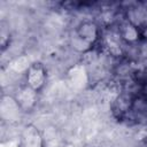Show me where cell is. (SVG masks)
<instances>
[{"label": "cell", "mask_w": 147, "mask_h": 147, "mask_svg": "<svg viewBox=\"0 0 147 147\" xmlns=\"http://www.w3.org/2000/svg\"><path fill=\"white\" fill-rule=\"evenodd\" d=\"M46 82V70L40 62L30 64L26 71V86L36 91L37 93L44 87Z\"/></svg>", "instance_id": "cell-1"}, {"label": "cell", "mask_w": 147, "mask_h": 147, "mask_svg": "<svg viewBox=\"0 0 147 147\" xmlns=\"http://www.w3.org/2000/svg\"><path fill=\"white\" fill-rule=\"evenodd\" d=\"M18 147H44L42 134L33 124H28L22 130Z\"/></svg>", "instance_id": "cell-2"}, {"label": "cell", "mask_w": 147, "mask_h": 147, "mask_svg": "<svg viewBox=\"0 0 147 147\" xmlns=\"http://www.w3.org/2000/svg\"><path fill=\"white\" fill-rule=\"evenodd\" d=\"M75 36L79 40H82L83 42H85L86 45H88L91 47V45H93L98 39L99 30L94 22L85 21V22H82L77 26Z\"/></svg>", "instance_id": "cell-3"}, {"label": "cell", "mask_w": 147, "mask_h": 147, "mask_svg": "<svg viewBox=\"0 0 147 147\" xmlns=\"http://www.w3.org/2000/svg\"><path fill=\"white\" fill-rule=\"evenodd\" d=\"M16 101L18 102L20 107L22 110L28 111L31 108L34 107L36 101H37V92L33 91L32 88H30L29 86H25L23 88H21L17 93V95L15 96Z\"/></svg>", "instance_id": "cell-4"}, {"label": "cell", "mask_w": 147, "mask_h": 147, "mask_svg": "<svg viewBox=\"0 0 147 147\" xmlns=\"http://www.w3.org/2000/svg\"><path fill=\"white\" fill-rule=\"evenodd\" d=\"M138 37V32L136 30V28L133 26H127L125 32H124V38L127 40H136Z\"/></svg>", "instance_id": "cell-5"}]
</instances>
